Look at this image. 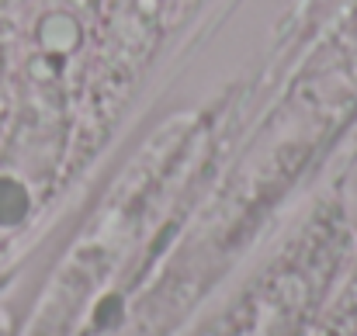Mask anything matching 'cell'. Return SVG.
<instances>
[{
  "label": "cell",
  "instance_id": "1",
  "mask_svg": "<svg viewBox=\"0 0 357 336\" xmlns=\"http://www.w3.org/2000/svg\"><path fill=\"white\" fill-rule=\"evenodd\" d=\"M24 212V194L17 184L0 181V222H17Z\"/></svg>",
  "mask_w": 357,
  "mask_h": 336
}]
</instances>
